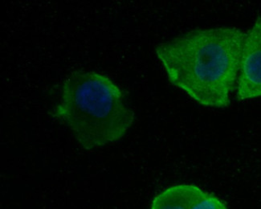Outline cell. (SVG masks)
Instances as JSON below:
<instances>
[{"label": "cell", "instance_id": "3", "mask_svg": "<svg viewBox=\"0 0 261 209\" xmlns=\"http://www.w3.org/2000/svg\"><path fill=\"white\" fill-rule=\"evenodd\" d=\"M236 89L239 101L261 97V17L256 18L245 35Z\"/></svg>", "mask_w": 261, "mask_h": 209}, {"label": "cell", "instance_id": "4", "mask_svg": "<svg viewBox=\"0 0 261 209\" xmlns=\"http://www.w3.org/2000/svg\"><path fill=\"white\" fill-rule=\"evenodd\" d=\"M204 192L195 185H174L157 195L150 209H191Z\"/></svg>", "mask_w": 261, "mask_h": 209}, {"label": "cell", "instance_id": "1", "mask_svg": "<svg viewBox=\"0 0 261 209\" xmlns=\"http://www.w3.org/2000/svg\"><path fill=\"white\" fill-rule=\"evenodd\" d=\"M245 35L235 27L191 31L156 47L169 82L208 108H227L237 88Z\"/></svg>", "mask_w": 261, "mask_h": 209}, {"label": "cell", "instance_id": "5", "mask_svg": "<svg viewBox=\"0 0 261 209\" xmlns=\"http://www.w3.org/2000/svg\"><path fill=\"white\" fill-rule=\"evenodd\" d=\"M191 209H228L225 202L216 195L204 192Z\"/></svg>", "mask_w": 261, "mask_h": 209}, {"label": "cell", "instance_id": "2", "mask_svg": "<svg viewBox=\"0 0 261 209\" xmlns=\"http://www.w3.org/2000/svg\"><path fill=\"white\" fill-rule=\"evenodd\" d=\"M54 115L85 150L122 139L135 118L118 85L106 75L87 71L72 72L64 81Z\"/></svg>", "mask_w": 261, "mask_h": 209}]
</instances>
